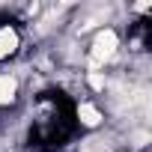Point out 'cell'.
<instances>
[{"instance_id": "1", "label": "cell", "mask_w": 152, "mask_h": 152, "mask_svg": "<svg viewBox=\"0 0 152 152\" xmlns=\"http://www.w3.org/2000/svg\"><path fill=\"white\" fill-rule=\"evenodd\" d=\"M113 51H116V33L113 30H102L96 36V42H93V66L104 63Z\"/></svg>"}, {"instance_id": "2", "label": "cell", "mask_w": 152, "mask_h": 152, "mask_svg": "<svg viewBox=\"0 0 152 152\" xmlns=\"http://www.w3.org/2000/svg\"><path fill=\"white\" fill-rule=\"evenodd\" d=\"M15 48H18V33L12 27H0V60L9 57Z\"/></svg>"}, {"instance_id": "3", "label": "cell", "mask_w": 152, "mask_h": 152, "mask_svg": "<svg viewBox=\"0 0 152 152\" xmlns=\"http://www.w3.org/2000/svg\"><path fill=\"white\" fill-rule=\"evenodd\" d=\"M15 90H18L15 78H9V75H0V104H9V102L15 99Z\"/></svg>"}, {"instance_id": "4", "label": "cell", "mask_w": 152, "mask_h": 152, "mask_svg": "<svg viewBox=\"0 0 152 152\" xmlns=\"http://www.w3.org/2000/svg\"><path fill=\"white\" fill-rule=\"evenodd\" d=\"M78 116H81V122H87V125H99V119H102V113H99L93 104H81V107H78Z\"/></svg>"}, {"instance_id": "5", "label": "cell", "mask_w": 152, "mask_h": 152, "mask_svg": "<svg viewBox=\"0 0 152 152\" xmlns=\"http://www.w3.org/2000/svg\"><path fill=\"white\" fill-rule=\"evenodd\" d=\"M90 87H93V90H104V78H102L99 72H93V75H90Z\"/></svg>"}]
</instances>
